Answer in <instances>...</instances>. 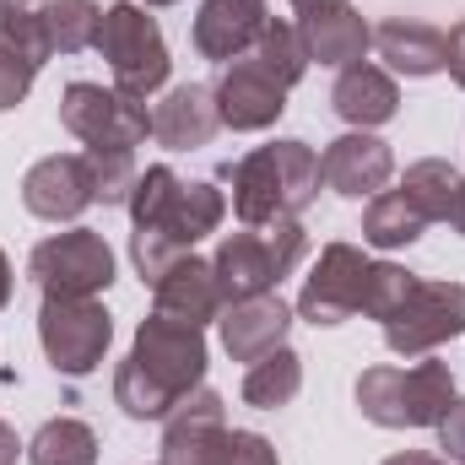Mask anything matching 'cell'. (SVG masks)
I'll return each instance as SVG.
<instances>
[{"label": "cell", "instance_id": "6da1fadb", "mask_svg": "<svg viewBox=\"0 0 465 465\" xmlns=\"http://www.w3.org/2000/svg\"><path fill=\"white\" fill-rule=\"evenodd\" d=\"M232 184V212L243 228H265L276 217H298L314 195H320V157L309 141H271L249 157H238L223 168Z\"/></svg>", "mask_w": 465, "mask_h": 465}, {"label": "cell", "instance_id": "7a4b0ae2", "mask_svg": "<svg viewBox=\"0 0 465 465\" xmlns=\"http://www.w3.org/2000/svg\"><path fill=\"white\" fill-rule=\"evenodd\" d=\"M163 465H282L271 439L228 428V406L217 390H190L168 411Z\"/></svg>", "mask_w": 465, "mask_h": 465}, {"label": "cell", "instance_id": "3957f363", "mask_svg": "<svg viewBox=\"0 0 465 465\" xmlns=\"http://www.w3.org/2000/svg\"><path fill=\"white\" fill-rule=\"evenodd\" d=\"M309 249V232L298 217H276L265 228H243L228 232L212 254V271H217V287H223V309L238 298H260V292H276V282L303 260Z\"/></svg>", "mask_w": 465, "mask_h": 465}, {"label": "cell", "instance_id": "277c9868", "mask_svg": "<svg viewBox=\"0 0 465 465\" xmlns=\"http://www.w3.org/2000/svg\"><path fill=\"white\" fill-rule=\"evenodd\" d=\"M357 406L379 428H439L455 406V373L450 362H417V368H362Z\"/></svg>", "mask_w": 465, "mask_h": 465}, {"label": "cell", "instance_id": "5b68a950", "mask_svg": "<svg viewBox=\"0 0 465 465\" xmlns=\"http://www.w3.org/2000/svg\"><path fill=\"white\" fill-rule=\"evenodd\" d=\"M223 217H228V195H223L217 184H206V179H179L168 163L146 168V173L135 179V190H130V223H135V228L168 232V238H179L184 249H190L195 238L217 232Z\"/></svg>", "mask_w": 465, "mask_h": 465}, {"label": "cell", "instance_id": "8992f818", "mask_svg": "<svg viewBox=\"0 0 465 465\" xmlns=\"http://www.w3.org/2000/svg\"><path fill=\"white\" fill-rule=\"evenodd\" d=\"M93 49L109 60L114 87L124 93V98H135V104H146V98L168 82V71H173L168 44H163V27H157L141 5H130V0H119V5L104 11L98 44H93Z\"/></svg>", "mask_w": 465, "mask_h": 465}, {"label": "cell", "instance_id": "52a82bcc", "mask_svg": "<svg viewBox=\"0 0 465 465\" xmlns=\"http://www.w3.org/2000/svg\"><path fill=\"white\" fill-rule=\"evenodd\" d=\"M27 276L44 287V298H93L114 282V249L93 228L54 232L33 249Z\"/></svg>", "mask_w": 465, "mask_h": 465}, {"label": "cell", "instance_id": "ba28073f", "mask_svg": "<svg viewBox=\"0 0 465 465\" xmlns=\"http://www.w3.org/2000/svg\"><path fill=\"white\" fill-rule=\"evenodd\" d=\"M38 341H44V357L82 379L104 362V351L114 341V320L98 298H44L38 309Z\"/></svg>", "mask_w": 465, "mask_h": 465}, {"label": "cell", "instance_id": "9c48e42d", "mask_svg": "<svg viewBox=\"0 0 465 465\" xmlns=\"http://www.w3.org/2000/svg\"><path fill=\"white\" fill-rule=\"evenodd\" d=\"M60 124L87 141V146H119V152H135L146 135H152V114L146 104L124 98L119 87H98V82H71L65 98H60Z\"/></svg>", "mask_w": 465, "mask_h": 465}, {"label": "cell", "instance_id": "30bf717a", "mask_svg": "<svg viewBox=\"0 0 465 465\" xmlns=\"http://www.w3.org/2000/svg\"><path fill=\"white\" fill-rule=\"evenodd\" d=\"M465 331V282H417L411 298L384 320V347L395 357H428Z\"/></svg>", "mask_w": 465, "mask_h": 465}, {"label": "cell", "instance_id": "8fae6325", "mask_svg": "<svg viewBox=\"0 0 465 465\" xmlns=\"http://www.w3.org/2000/svg\"><path fill=\"white\" fill-rule=\"evenodd\" d=\"M130 362H135L141 373H152L163 390L190 395V390H201V379H206V336H201V325L152 314V320L135 325Z\"/></svg>", "mask_w": 465, "mask_h": 465}, {"label": "cell", "instance_id": "7c38bea8", "mask_svg": "<svg viewBox=\"0 0 465 465\" xmlns=\"http://www.w3.org/2000/svg\"><path fill=\"white\" fill-rule=\"evenodd\" d=\"M368 265L362 249L351 243H325L320 249V265L303 276V292H298V314L309 325H341L362 309V282H368Z\"/></svg>", "mask_w": 465, "mask_h": 465}, {"label": "cell", "instance_id": "4fadbf2b", "mask_svg": "<svg viewBox=\"0 0 465 465\" xmlns=\"http://www.w3.org/2000/svg\"><path fill=\"white\" fill-rule=\"evenodd\" d=\"M22 206L44 223H76L93 206V173L87 157H44L22 179Z\"/></svg>", "mask_w": 465, "mask_h": 465}, {"label": "cell", "instance_id": "5bb4252c", "mask_svg": "<svg viewBox=\"0 0 465 465\" xmlns=\"http://www.w3.org/2000/svg\"><path fill=\"white\" fill-rule=\"evenodd\" d=\"M320 173H325V184H331L336 195L362 201V195H379V190L390 184V173H395V152H390L379 135L351 130V135H341V141L325 146Z\"/></svg>", "mask_w": 465, "mask_h": 465}, {"label": "cell", "instance_id": "9a60e30c", "mask_svg": "<svg viewBox=\"0 0 465 465\" xmlns=\"http://www.w3.org/2000/svg\"><path fill=\"white\" fill-rule=\"evenodd\" d=\"M271 16H265V0H201V11H195V54L201 60H243L249 49H254V38H260V27H265Z\"/></svg>", "mask_w": 465, "mask_h": 465}, {"label": "cell", "instance_id": "2e32d148", "mask_svg": "<svg viewBox=\"0 0 465 465\" xmlns=\"http://www.w3.org/2000/svg\"><path fill=\"white\" fill-rule=\"evenodd\" d=\"M287 331H292V309L276 292L238 298L223 309V347L232 362H260L265 351L287 347Z\"/></svg>", "mask_w": 465, "mask_h": 465}, {"label": "cell", "instance_id": "e0dca14e", "mask_svg": "<svg viewBox=\"0 0 465 465\" xmlns=\"http://www.w3.org/2000/svg\"><path fill=\"white\" fill-rule=\"evenodd\" d=\"M217 130H223L217 87H201V82L173 87V93L152 109V141L168 146V152H195V146H206Z\"/></svg>", "mask_w": 465, "mask_h": 465}, {"label": "cell", "instance_id": "ac0fdd59", "mask_svg": "<svg viewBox=\"0 0 465 465\" xmlns=\"http://www.w3.org/2000/svg\"><path fill=\"white\" fill-rule=\"evenodd\" d=\"M217 114L228 130H271L287 114V93L254 60H232L228 76L217 82Z\"/></svg>", "mask_w": 465, "mask_h": 465}, {"label": "cell", "instance_id": "d6986e66", "mask_svg": "<svg viewBox=\"0 0 465 465\" xmlns=\"http://www.w3.org/2000/svg\"><path fill=\"white\" fill-rule=\"evenodd\" d=\"M373 49L401 76H439L450 65V33H439L428 22H406V16L379 22L373 27Z\"/></svg>", "mask_w": 465, "mask_h": 465}, {"label": "cell", "instance_id": "ffe728a7", "mask_svg": "<svg viewBox=\"0 0 465 465\" xmlns=\"http://www.w3.org/2000/svg\"><path fill=\"white\" fill-rule=\"evenodd\" d=\"M157 314L168 320H184V325H206V320H223V287H217V271L212 260H195L184 254L157 287Z\"/></svg>", "mask_w": 465, "mask_h": 465}, {"label": "cell", "instance_id": "44dd1931", "mask_svg": "<svg viewBox=\"0 0 465 465\" xmlns=\"http://www.w3.org/2000/svg\"><path fill=\"white\" fill-rule=\"evenodd\" d=\"M298 33H303V49H309V60H320V65H336V71L357 65V60L368 54V44H373V27H368V22H362V11H351V5L309 11V16L298 22Z\"/></svg>", "mask_w": 465, "mask_h": 465}, {"label": "cell", "instance_id": "7402d4cb", "mask_svg": "<svg viewBox=\"0 0 465 465\" xmlns=\"http://www.w3.org/2000/svg\"><path fill=\"white\" fill-rule=\"evenodd\" d=\"M331 104H336V114L357 124V130H373V124H390L395 109H401V87H395V76L390 71H379V65H347L341 71V82H336V93H331Z\"/></svg>", "mask_w": 465, "mask_h": 465}, {"label": "cell", "instance_id": "603a6c76", "mask_svg": "<svg viewBox=\"0 0 465 465\" xmlns=\"http://www.w3.org/2000/svg\"><path fill=\"white\" fill-rule=\"evenodd\" d=\"M401 195H406L428 223H455L460 195H465V179H460V168H455V163H444V157H422V163H411V168H406Z\"/></svg>", "mask_w": 465, "mask_h": 465}, {"label": "cell", "instance_id": "cb8c5ba5", "mask_svg": "<svg viewBox=\"0 0 465 465\" xmlns=\"http://www.w3.org/2000/svg\"><path fill=\"white\" fill-rule=\"evenodd\" d=\"M303 390V357L292 347L265 351L260 362H249L243 373V401L254 411H276V406H292V395Z\"/></svg>", "mask_w": 465, "mask_h": 465}, {"label": "cell", "instance_id": "d4e9b609", "mask_svg": "<svg viewBox=\"0 0 465 465\" xmlns=\"http://www.w3.org/2000/svg\"><path fill=\"white\" fill-rule=\"evenodd\" d=\"M243 60H254V65H260L282 93H292V87L303 82V71H309L303 33H298L292 22H265V27H260V38H254V49H249Z\"/></svg>", "mask_w": 465, "mask_h": 465}, {"label": "cell", "instance_id": "484cf974", "mask_svg": "<svg viewBox=\"0 0 465 465\" xmlns=\"http://www.w3.org/2000/svg\"><path fill=\"white\" fill-rule=\"evenodd\" d=\"M44 16V38H49V54H82L98 44V22H104V5L98 0H44L38 5Z\"/></svg>", "mask_w": 465, "mask_h": 465}, {"label": "cell", "instance_id": "4316f807", "mask_svg": "<svg viewBox=\"0 0 465 465\" xmlns=\"http://www.w3.org/2000/svg\"><path fill=\"white\" fill-rule=\"evenodd\" d=\"M27 465H98V433L82 417H54L33 433Z\"/></svg>", "mask_w": 465, "mask_h": 465}, {"label": "cell", "instance_id": "83f0119b", "mask_svg": "<svg viewBox=\"0 0 465 465\" xmlns=\"http://www.w3.org/2000/svg\"><path fill=\"white\" fill-rule=\"evenodd\" d=\"M422 228H428V217H422L401 190L373 195L368 212H362V238H368L373 249H406V243L422 238Z\"/></svg>", "mask_w": 465, "mask_h": 465}, {"label": "cell", "instance_id": "f1b7e54d", "mask_svg": "<svg viewBox=\"0 0 465 465\" xmlns=\"http://www.w3.org/2000/svg\"><path fill=\"white\" fill-rule=\"evenodd\" d=\"M0 49L16 54L22 65H44L49 60V38H44V16L33 0H0Z\"/></svg>", "mask_w": 465, "mask_h": 465}, {"label": "cell", "instance_id": "f546056e", "mask_svg": "<svg viewBox=\"0 0 465 465\" xmlns=\"http://www.w3.org/2000/svg\"><path fill=\"white\" fill-rule=\"evenodd\" d=\"M114 406L124 417H135V422H157V417H168L173 406H179V395L173 390H163L152 373H141L130 357L114 368Z\"/></svg>", "mask_w": 465, "mask_h": 465}, {"label": "cell", "instance_id": "4dcf8cb0", "mask_svg": "<svg viewBox=\"0 0 465 465\" xmlns=\"http://www.w3.org/2000/svg\"><path fill=\"white\" fill-rule=\"evenodd\" d=\"M87 173H93V201L104 206H130V190L141 179L135 168V152H119V146H87Z\"/></svg>", "mask_w": 465, "mask_h": 465}, {"label": "cell", "instance_id": "1f68e13d", "mask_svg": "<svg viewBox=\"0 0 465 465\" xmlns=\"http://www.w3.org/2000/svg\"><path fill=\"white\" fill-rule=\"evenodd\" d=\"M417 282H422V276H411L406 265H390V260L368 265V282H362V314L384 325V320L411 298V287H417Z\"/></svg>", "mask_w": 465, "mask_h": 465}, {"label": "cell", "instance_id": "d6a6232c", "mask_svg": "<svg viewBox=\"0 0 465 465\" xmlns=\"http://www.w3.org/2000/svg\"><path fill=\"white\" fill-rule=\"evenodd\" d=\"M184 254H190V249H184L179 238H168V232H157V228H135L130 232V260H135L141 282H152V287H157Z\"/></svg>", "mask_w": 465, "mask_h": 465}, {"label": "cell", "instance_id": "836d02e7", "mask_svg": "<svg viewBox=\"0 0 465 465\" xmlns=\"http://www.w3.org/2000/svg\"><path fill=\"white\" fill-rule=\"evenodd\" d=\"M33 76H38L33 65H22L16 54H5V49H0V114H5V109H16V104L27 98Z\"/></svg>", "mask_w": 465, "mask_h": 465}, {"label": "cell", "instance_id": "e575fe53", "mask_svg": "<svg viewBox=\"0 0 465 465\" xmlns=\"http://www.w3.org/2000/svg\"><path fill=\"white\" fill-rule=\"evenodd\" d=\"M439 450H444V460L465 465V401L455 395V406L444 411V422H439Z\"/></svg>", "mask_w": 465, "mask_h": 465}, {"label": "cell", "instance_id": "d590c367", "mask_svg": "<svg viewBox=\"0 0 465 465\" xmlns=\"http://www.w3.org/2000/svg\"><path fill=\"white\" fill-rule=\"evenodd\" d=\"M444 71H450V76L465 87V22L450 33V65H444Z\"/></svg>", "mask_w": 465, "mask_h": 465}, {"label": "cell", "instance_id": "8d00e7d4", "mask_svg": "<svg viewBox=\"0 0 465 465\" xmlns=\"http://www.w3.org/2000/svg\"><path fill=\"white\" fill-rule=\"evenodd\" d=\"M16 450H22V444H16V433L0 422V465H16Z\"/></svg>", "mask_w": 465, "mask_h": 465}, {"label": "cell", "instance_id": "74e56055", "mask_svg": "<svg viewBox=\"0 0 465 465\" xmlns=\"http://www.w3.org/2000/svg\"><path fill=\"white\" fill-rule=\"evenodd\" d=\"M384 465H450V460H444V455H417V450H411V455H395V460H384Z\"/></svg>", "mask_w": 465, "mask_h": 465}, {"label": "cell", "instance_id": "f35d334b", "mask_svg": "<svg viewBox=\"0 0 465 465\" xmlns=\"http://www.w3.org/2000/svg\"><path fill=\"white\" fill-rule=\"evenodd\" d=\"M331 5H347V0H292L298 16H309V11H331Z\"/></svg>", "mask_w": 465, "mask_h": 465}, {"label": "cell", "instance_id": "ab89813d", "mask_svg": "<svg viewBox=\"0 0 465 465\" xmlns=\"http://www.w3.org/2000/svg\"><path fill=\"white\" fill-rule=\"evenodd\" d=\"M11 303V260H5V249H0V309Z\"/></svg>", "mask_w": 465, "mask_h": 465}, {"label": "cell", "instance_id": "60d3db41", "mask_svg": "<svg viewBox=\"0 0 465 465\" xmlns=\"http://www.w3.org/2000/svg\"><path fill=\"white\" fill-rule=\"evenodd\" d=\"M455 228L465 232V195H460V212H455Z\"/></svg>", "mask_w": 465, "mask_h": 465}, {"label": "cell", "instance_id": "b9f144b4", "mask_svg": "<svg viewBox=\"0 0 465 465\" xmlns=\"http://www.w3.org/2000/svg\"><path fill=\"white\" fill-rule=\"evenodd\" d=\"M146 5H173V0H146Z\"/></svg>", "mask_w": 465, "mask_h": 465}, {"label": "cell", "instance_id": "7bdbcfd3", "mask_svg": "<svg viewBox=\"0 0 465 465\" xmlns=\"http://www.w3.org/2000/svg\"><path fill=\"white\" fill-rule=\"evenodd\" d=\"M0 379H5V373H0Z\"/></svg>", "mask_w": 465, "mask_h": 465}]
</instances>
